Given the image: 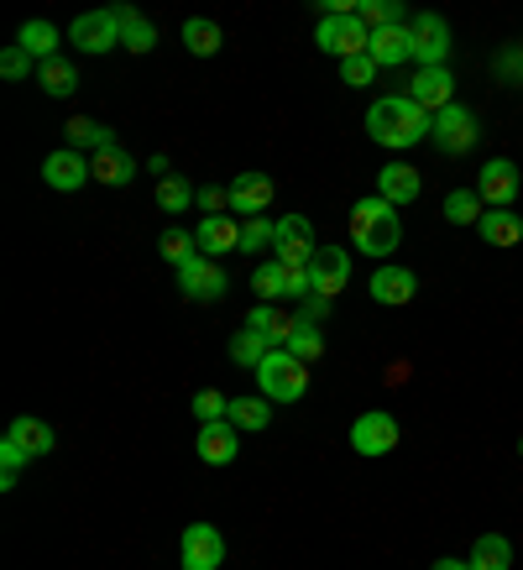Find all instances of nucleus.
I'll return each instance as SVG.
<instances>
[{
    "instance_id": "1",
    "label": "nucleus",
    "mask_w": 523,
    "mask_h": 570,
    "mask_svg": "<svg viewBox=\"0 0 523 570\" xmlns=\"http://www.w3.org/2000/svg\"><path fill=\"white\" fill-rule=\"evenodd\" d=\"M429 131H434V116L419 110L408 95H387L367 110V137L377 147H387V152H404V147L425 142Z\"/></svg>"
},
{
    "instance_id": "2",
    "label": "nucleus",
    "mask_w": 523,
    "mask_h": 570,
    "mask_svg": "<svg viewBox=\"0 0 523 570\" xmlns=\"http://www.w3.org/2000/svg\"><path fill=\"white\" fill-rule=\"evenodd\" d=\"M404 241V220H398V205H387L382 194H367L357 210H351V246L367 252V257H393Z\"/></svg>"
},
{
    "instance_id": "3",
    "label": "nucleus",
    "mask_w": 523,
    "mask_h": 570,
    "mask_svg": "<svg viewBox=\"0 0 523 570\" xmlns=\"http://www.w3.org/2000/svg\"><path fill=\"white\" fill-rule=\"evenodd\" d=\"M257 393L267 404H299V398L310 393V367L278 346V351L257 367Z\"/></svg>"
},
{
    "instance_id": "4",
    "label": "nucleus",
    "mask_w": 523,
    "mask_h": 570,
    "mask_svg": "<svg viewBox=\"0 0 523 570\" xmlns=\"http://www.w3.org/2000/svg\"><path fill=\"white\" fill-rule=\"evenodd\" d=\"M314 48L335 53L340 63H346V58H361V53L372 48V26L361 22V16H319V26H314Z\"/></svg>"
},
{
    "instance_id": "5",
    "label": "nucleus",
    "mask_w": 523,
    "mask_h": 570,
    "mask_svg": "<svg viewBox=\"0 0 523 570\" xmlns=\"http://www.w3.org/2000/svg\"><path fill=\"white\" fill-rule=\"evenodd\" d=\"M408 43H414V63L419 69H445L451 63V22L440 11H425L408 22Z\"/></svg>"
},
{
    "instance_id": "6",
    "label": "nucleus",
    "mask_w": 523,
    "mask_h": 570,
    "mask_svg": "<svg viewBox=\"0 0 523 570\" xmlns=\"http://www.w3.org/2000/svg\"><path fill=\"white\" fill-rule=\"evenodd\" d=\"M225 566V539L214 523H189L178 539V570H220Z\"/></svg>"
},
{
    "instance_id": "7",
    "label": "nucleus",
    "mask_w": 523,
    "mask_h": 570,
    "mask_svg": "<svg viewBox=\"0 0 523 570\" xmlns=\"http://www.w3.org/2000/svg\"><path fill=\"white\" fill-rule=\"evenodd\" d=\"M69 43H73V53H90V58H105L111 48H120L116 11H84V16H73Z\"/></svg>"
},
{
    "instance_id": "8",
    "label": "nucleus",
    "mask_w": 523,
    "mask_h": 570,
    "mask_svg": "<svg viewBox=\"0 0 523 570\" xmlns=\"http://www.w3.org/2000/svg\"><path fill=\"white\" fill-rule=\"evenodd\" d=\"M519 189H523V173L513 158H492V163H481V173H476V194H481L487 210H508L519 199Z\"/></svg>"
},
{
    "instance_id": "9",
    "label": "nucleus",
    "mask_w": 523,
    "mask_h": 570,
    "mask_svg": "<svg viewBox=\"0 0 523 570\" xmlns=\"http://www.w3.org/2000/svg\"><path fill=\"white\" fill-rule=\"evenodd\" d=\"M434 142H440V152H451V158H461V152H472L476 137H481V120H476V110H466V105H445L440 116H434V131H429Z\"/></svg>"
},
{
    "instance_id": "10",
    "label": "nucleus",
    "mask_w": 523,
    "mask_h": 570,
    "mask_svg": "<svg viewBox=\"0 0 523 570\" xmlns=\"http://www.w3.org/2000/svg\"><path fill=\"white\" fill-rule=\"evenodd\" d=\"M178 288H184V299H199V304H214V299H225V288L231 278L220 272V261L205 257V252H194L184 267H178Z\"/></svg>"
},
{
    "instance_id": "11",
    "label": "nucleus",
    "mask_w": 523,
    "mask_h": 570,
    "mask_svg": "<svg viewBox=\"0 0 523 570\" xmlns=\"http://www.w3.org/2000/svg\"><path fill=\"white\" fill-rule=\"evenodd\" d=\"M351 451L357 455H393L398 451V419L393 414H382V408H372V414H361L357 424H351Z\"/></svg>"
},
{
    "instance_id": "12",
    "label": "nucleus",
    "mask_w": 523,
    "mask_h": 570,
    "mask_svg": "<svg viewBox=\"0 0 523 570\" xmlns=\"http://www.w3.org/2000/svg\"><path fill=\"white\" fill-rule=\"evenodd\" d=\"M272 252H278V261H288V267H310L314 261V225L304 220V214H283L278 220V236H272Z\"/></svg>"
},
{
    "instance_id": "13",
    "label": "nucleus",
    "mask_w": 523,
    "mask_h": 570,
    "mask_svg": "<svg viewBox=\"0 0 523 570\" xmlns=\"http://www.w3.org/2000/svg\"><path fill=\"white\" fill-rule=\"evenodd\" d=\"M310 283L319 299H335L340 288L351 283V252L346 246H319L310 261Z\"/></svg>"
},
{
    "instance_id": "14",
    "label": "nucleus",
    "mask_w": 523,
    "mask_h": 570,
    "mask_svg": "<svg viewBox=\"0 0 523 570\" xmlns=\"http://www.w3.org/2000/svg\"><path fill=\"white\" fill-rule=\"evenodd\" d=\"M408 100L429 110V116H440L445 105H455V73L451 69H419L408 79Z\"/></svg>"
},
{
    "instance_id": "15",
    "label": "nucleus",
    "mask_w": 523,
    "mask_h": 570,
    "mask_svg": "<svg viewBox=\"0 0 523 570\" xmlns=\"http://www.w3.org/2000/svg\"><path fill=\"white\" fill-rule=\"evenodd\" d=\"M43 184L58 189V194H79L84 184H90V158H84V152H73V147L48 152V163H43Z\"/></svg>"
},
{
    "instance_id": "16",
    "label": "nucleus",
    "mask_w": 523,
    "mask_h": 570,
    "mask_svg": "<svg viewBox=\"0 0 523 570\" xmlns=\"http://www.w3.org/2000/svg\"><path fill=\"white\" fill-rule=\"evenodd\" d=\"M194 451L205 466H231L241 455V429L231 419H220V424H199V440H194Z\"/></svg>"
},
{
    "instance_id": "17",
    "label": "nucleus",
    "mask_w": 523,
    "mask_h": 570,
    "mask_svg": "<svg viewBox=\"0 0 523 570\" xmlns=\"http://www.w3.org/2000/svg\"><path fill=\"white\" fill-rule=\"evenodd\" d=\"M272 178L267 173H236V184H231V210L246 214V220H257L267 205H272Z\"/></svg>"
},
{
    "instance_id": "18",
    "label": "nucleus",
    "mask_w": 523,
    "mask_h": 570,
    "mask_svg": "<svg viewBox=\"0 0 523 570\" xmlns=\"http://www.w3.org/2000/svg\"><path fill=\"white\" fill-rule=\"evenodd\" d=\"M90 178L105 184V189H126L137 178V163H131V152H120V142L100 147V152H90Z\"/></svg>"
},
{
    "instance_id": "19",
    "label": "nucleus",
    "mask_w": 523,
    "mask_h": 570,
    "mask_svg": "<svg viewBox=\"0 0 523 570\" xmlns=\"http://www.w3.org/2000/svg\"><path fill=\"white\" fill-rule=\"evenodd\" d=\"M194 241H199L205 257H225V252H241V225L231 214H205L199 231H194Z\"/></svg>"
},
{
    "instance_id": "20",
    "label": "nucleus",
    "mask_w": 523,
    "mask_h": 570,
    "mask_svg": "<svg viewBox=\"0 0 523 570\" xmlns=\"http://www.w3.org/2000/svg\"><path fill=\"white\" fill-rule=\"evenodd\" d=\"M414 293H419V278H414L408 267H377V272H372V299H377V304H387V310L408 304Z\"/></svg>"
},
{
    "instance_id": "21",
    "label": "nucleus",
    "mask_w": 523,
    "mask_h": 570,
    "mask_svg": "<svg viewBox=\"0 0 523 570\" xmlns=\"http://www.w3.org/2000/svg\"><path fill=\"white\" fill-rule=\"evenodd\" d=\"M419 189H425V178H419V167H408V163H387L377 173V194L387 205H414Z\"/></svg>"
},
{
    "instance_id": "22",
    "label": "nucleus",
    "mask_w": 523,
    "mask_h": 570,
    "mask_svg": "<svg viewBox=\"0 0 523 570\" xmlns=\"http://www.w3.org/2000/svg\"><path fill=\"white\" fill-rule=\"evenodd\" d=\"M111 11H116L120 48H126V53H152V48H158V26L147 22L137 5H111Z\"/></svg>"
},
{
    "instance_id": "23",
    "label": "nucleus",
    "mask_w": 523,
    "mask_h": 570,
    "mask_svg": "<svg viewBox=\"0 0 523 570\" xmlns=\"http://www.w3.org/2000/svg\"><path fill=\"white\" fill-rule=\"evenodd\" d=\"M372 63L377 69H398V63H408L414 58V43H408V26H382V32H372Z\"/></svg>"
},
{
    "instance_id": "24",
    "label": "nucleus",
    "mask_w": 523,
    "mask_h": 570,
    "mask_svg": "<svg viewBox=\"0 0 523 570\" xmlns=\"http://www.w3.org/2000/svg\"><path fill=\"white\" fill-rule=\"evenodd\" d=\"M16 48L32 53L37 63H48V58H58V48H63V32L53 22H22V32H16Z\"/></svg>"
},
{
    "instance_id": "25",
    "label": "nucleus",
    "mask_w": 523,
    "mask_h": 570,
    "mask_svg": "<svg viewBox=\"0 0 523 570\" xmlns=\"http://www.w3.org/2000/svg\"><path fill=\"white\" fill-rule=\"evenodd\" d=\"M476 236L487 241V246H502V252H508V246H519L523 241V220L513 210H487L481 214V225H476Z\"/></svg>"
},
{
    "instance_id": "26",
    "label": "nucleus",
    "mask_w": 523,
    "mask_h": 570,
    "mask_svg": "<svg viewBox=\"0 0 523 570\" xmlns=\"http://www.w3.org/2000/svg\"><path fill=\"white\" fill-rule=\"evenodd\" d=\"M5 440H16V445H22V451L32 455V461H43V455H53V445H58V440H53V429L43 424V419H32V414H22L16 424L5 429Z\"/></svg>"
},
{
    "instance_id": "27",
    "label": "nucleus",
    "mask_w": 523,
    "mask_h": 570,
    "mask_svg": "<svg viewBox=\"0 0 523 570\" xmlns=\"http://www.w3.org/2000/svg\"><path fill=\"white\" fill-rule=\"evenodd\" d=\"M241 434H262V429L272 424V404L262 398V393H246V398H231V414H225Z\"/></svg>"
},
{
    "instance_id": "28",
    "label": "nucleus",
    "mask_w": 523,
    "mask_h": 570,
    "mask_svg": "<svg viewBox=\"0 0 523 570\" xmlns=\"http://www.w3.org/2000/svg\"><path fill=\"white\" fill-rule=\"evenodd\" d=\"M272 351H278V346H272L262 330H252V325H241V330L231 335V361H236V367H252V372H257Z\"/></svg>"
},
{
    "instance_id": "29",
    "label": "nucleus",
    "mask_w": 523,
    "mask_h": 570,
    "mask_svg": "<svg viewBox=\"0 0 523 570\" xmlns=\"http://www.w3.org/2000/svg\"><path fill=\"white\" fill-rule=\"evenodd\" d=\"M37 84H43L53 100H69L73 90H79V69L58 53V58H48V63H37Z\"/></svg>"
},
{
    "instance_id": "30",
    "label": "nucleus",
    "mask_w": 523,
    "mask_h": 570,
    "mask_svg": "<svg viewBox=\"0 0 523 570\" xmlns=\"http://www.w3.org/2000/svg\"><path fill=\"white\" fill-rule=\"evenodd\" d=\"M184 48H189L194 58H214V53L225 48V32H220L210 16H189V22H184Z\"/></svg>"
},
{
    "instance_id": "31",
    "label": "nucleus",
    "mask_w": 523,
    "mask_h": 570,
    "mask_svg": "<svg viewBox=\"0 0 523 570\" xmlns=\"http://www.w3.org/2000/svg\"><path fill=\"white\" fill-rule=\"evenodd\" d=\"M63 137H69L73 152H100V147H116V131H111V126L84 120V116H73L69 126H63Z\"/></svg>"
},
{
    "instance_id": "32",
    "label": "nucleus",
    "mask_w": 523,
    "mask_h": 570,
    "mask_svg": "<svg viewBox=\"0 0 523 570\" xmlns=\"http://www.w3.org/2000/svg\"><path fill=\"white\" fill-rule=\"evenodd\" d=\"M472 570H513V545L502 534H481L472 545Z\"/></svg>"
},
{
    "instance_id": "33",
    "label": "nucleus",
    "mask_w": 523,
    "mask_h": 570,
    "mask_svg": "<svg viewBox=\"0 0 523 570\" xmlns=\"http://www.w3.org/2000/svg\"><path fill=\"white\" fill-rule=\"evenodd\" d=\"M246 325H252V330H262L267 340H272V346H288V335H293V325H299V314L288 319L283 310H272V304H257V310L246 314Z\"/></svg>"
},
{
    "instance_id": "34",
    "label": "nucleus",
    "mask_w": 523,
    "mask_h": 570,
    "mask_svg": "<svg viewBox=\"0 0 523 570\" xmlns=\"http://www.w3.org/2000/svg\"><path fill=\"white\" fill-rule=\"evenodd\" d=\"M288 283H293V267L288 261H267L252 272V288L262 293V304H272V299H288Z\"/></svg>"
},
{
    "instance_id": "35",
    "label": "nucleus",
    "mask_w": 523,
    "mask_h": 570,
    "mask_svg": "<svg viewBox=\"0 0 523 570\" xmlns=\"http://www.w3.org/2000/svg\"><path fill=\"white\" fill-rule=\"evenodd\" d=\"M481 214H487V210H481V194H476V189H451V194H445V220H451V225H472V231H476V225H481Z\"/></svg>"
},
{
    "instance_id": "36",
    "label": "nucleus",
    "mask_w": 523,
    "mask_h": 570,
    "mask_svg": "<svg viewBox=\"0 0 523 570\" xmlns=\"http://www.w3.org/2000/svg\"><path fill=\"white\" fill-rule=\"evenodd\" d=\"M283 351L310 367V361H319V351H325V330H319V325H310V319H299V325H293V335H288Z\"/></svg>"
},
{
    "instance_id": "37",
    "label": "nucleus",
    "mask_w": 523,
    "mask_h": 570,
    "mask_svg": "<svg viewBox=\"0 0 523 570\" xmlns=\"http://www.w3.org/2000/svg\"><path fill=\"white\" fill-rule=\"evenodd\" d=\"M194 252H199V241H194V231H184V225H173V231H163V236H158V257L173 261V272H178V267H184Z\"/></svg>"
},
{
    "instance_id": "38",
    "label": "nucleus",
    "mask_w": 523,
    "mask_h": 570,
    "mask_svg": "<svg viewBox=\"0 0 523 570\" xmlns=\"http://www.w3.org/2000/svg\"><path fill=\"white\" fill-rule=\"evenodd\" d=\"M357 16L372 26V32H382V26H408V11L398 0H361Z\"/></svg>"
},
{
    "instance_id": "39",
    "label": "nucleus",
    "mask_w": 523,
    "mask_h": 570,
    "mask_svg": "<svg viewBox=\"0 0 523 570\" xmlns=\"http://www.w3.org/2000/svg\"><path fill=\"white\" fill-rule=\"evenodd\" d=\"M194 199H199V194H194V184H189V178H178V173H173V178H163V184H158V205H163L167 214L189 210Z\"/></svg>"
},
{
    "instance_id": "40",
    "label": "nucleus",
    "mask_w": 523,
    "mask_h": 570,
    "mask_svg": "<svg viewBox=\"0 0 523 570\" xmlns=\"http://www.w3.org/2000/svg\"><path fill=\"white\" fill-rule=\"evenodd\" d=\"M225 414H231V398H225V393H214V387H199V393H194V419H199V424H220Z\"/></svg>"
},
{
    "instance_id": "41",
    "label": "nucleus",
    "mask_w": 523,
    "mask_h": 570,
    "mask_svg": "<svg viewBox=\"0 0 523 570\" xmlns=\"http://www.w3.org/2000/svg\"><path fill=\"white\" fill-rule=\"evenodd\" d=\"M272 236H278V220H246L241 225V252H262V246H272Z\"/></svg>"
},
{
    "instance_id": "42",
    "label": "nucleus",
    "mask_w": 523,
    "mask_h": 570,
    "mask_svg": "<svg viewBox=\"0 0 523 570\" xmlns=\"http://www.w3.org/2000/svg\"><path fill=\"white\" fill-rule=\"evenodd\" d=\"M0 73H5V79L16 84V79H26V73H37V58H32V53H22L16 43H11V48L0 53Z\"/></svg>"
},
{
    "instance_id": "43",
    "label": "nucleus",
    "mask_w": 523,
    "mask_h": 570,
    "mask_svg": "<svg viewBox=\"0 0 523 570\" xmlns=\"http://www.w3.org/2000/svg\"><path fill=\"white\" fill-rule=\"evenodd\" d=\"M340 79H346L351 90L372 84V79H377V63H372V53H361V58H346V63H340Z\"/></svg>"
},
{
    "instance_id": "44",
    "label": "nucleus",
    "mask_w": 523,
    "mask_h": 570,
    "mask_svg": "<svg viewBox=\"0 0 523 570\" xmlns=\"http://www.w3.org/2000/svg\"><path fill=\"white\" fill-rule=\"evenodd\" d=\"M498 73L508 79V84H519V79H523V48H519V43L498 53Z\"/></svg>"
},
{
    "instance_id": "45",
    "label": "nucleus",
    "mask_w": 523,
    "mask_h": 570,
    "mask_svg": "<svg viewBox=\"0 0 523 570\" xmlns=\"http://www.w3.org/2000/svg\"><path fill=\"white\" fill-rule=\"evenodd\" d=\"M194 205H199L205 214H225V210H231V189H214V184H210V189H199Z\"/></svg>"
},
{
    "instance_id": "46",
    "label": "nucleus",
    "mask_w": 523,
    "mask_h": 570,
    "mask_svg": "<svg viewBox=\"0 0 523 570\" xmlns=\"http://www.w3.org/2000/svg\"><path fill=\"white\" fill-rule=\"evenodd\" d=\"M26 461H32V455H26L16 440H0V472H22Z\"/></svg>"
},
{
    "instance_id": "47",
    "label": "nucleus",
    "mask_w": 523,
    "mask_h": 570,
    "mask_svg": "<svg viewBox=\"0 0 523 570\" xmlns=\"http://www.w3.org/2000/svg\"><path fill=\"white\" fill-rule=\"evenodd\" d=\"M299 319H310V325H325V319H330V299L310 293V299H304V310H299Z\"/></svg>"
},
{
    "instance_id": "48",
    "label": "nucleus",
    "mask_w": 523,
    "mask_h": 570,
    "mask_svg": "<svg viewBox=\"0 0 523 570\" xmlns=\"http://www.w3.org/2000/svg\"><path fill=\"white\" fill-rule=\"evenodd\" d=\"M147 167H152V178H158V184H163V178H173V173H167V158H163V152H158V158H152Z\"/></svg>"
},
{
    "instance_id": "49",
    "label": "nucleus",
    "mask_w": 523,
    "mask_h": 570,
    "mask_svg": "<svg viewBox=\"0 0 523 570\" xmlns=\"http://www.w3.org/2000/svg\"><path fill=\"white\" fill-rule=\"evenodd\" d=\"M429 570H472V560H451V555H445V560H434Z\"/></svg>"
},
{
    "instance_id": "50",
    "label": "nucleus",
    "mask_w": 523,
    "mask_h": 570,
    "mask_svg": "<svg viewBox=\"0 0 523 570\" xmlns=\"http://www.w3.org/2000/svg\"><path fill=\"white\" fill-rule=\"evenodd\" d=\"M519 455H523V434H519Z\"/></svg>"
}]
</instances>
